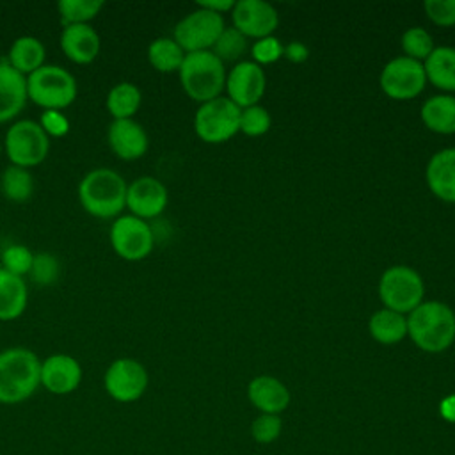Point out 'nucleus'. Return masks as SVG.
I'll list each match as a JSON object with an SVG mask.
<instances>
[{"label":"nucleus","instance_id":"nucleus-10","mask_svg":"<svg viewBox=\"0 0 455 455\" xmlns=\"http://www.w3.org/2000/svg\"><path fill=\"white\" fill-rule=\"evenodd\" d=\"M148 386V370L133 357L114 359L103 373V389L117 403H133L140 400Z\"/></svg>","mask_w":455,"mask_h":455},{"label":"nucleus","instance_id":"nucleus-19","mask_svg":"<svg viewBox=\"0 0 455 455\" xmlns=\"http://www.w3.org/2000/svg\"><path fill=\"white\" fill-rule=\"evenodd\" d=\"M28 103L27 76L11 68L5 60L0 62V124L12 123Z\"/></svg>","mask_w":455,"mask_h":455},{"label":"nucleus","instance_id":"nucleus-5","mask_svg":"<svg viewBox=\"0 0 455 455\" xmlns=\"http://www.w3.org/2000/svg\"><path fill=\"white\" fill-rule=\"evenodd\" d=\"M76 78L62 66L44 64L27 76L28 101L41 110H64L76 100Z\"/></svg>","mask_w":455,"mask_h":455},{"label":"nucleus","instance_id":"nucleus-16","mask_svg":"<svg viewBox=\"0 0 455 455\" xmlns=\"http://www.w3.org/2000/svg\"><path fill=\"white\" fill-rule=\"evenodd\" d=\"M231 18L238 32H242L245 37H256V39L272 36V32L277 28V23H279V16L275 9L270 4L261 0L235 2Z\"/></svg>","mask_w":455,"mask_h":455},{"label":"nucleus","instance_id":"nucleus-6","mask_svg":"<svg viewBox=\"0 0 455 455\" xmlns=\"http://www.w3.org/2000/svg\"><path fill=\"white\" fill-rule=\"evenodd\" d=\"M4 151L11 165L32 169L50 153V137L34 119H16L4 135Z\"/></svg>","mask_w":455,"mask_h":455},{"label":"nucleus","instance_id":"nucleus-31","mask_svg":"<svg viewBox=\"0 0 455 455\" xmlns=\"http://www.w3.org/2000/svg\"><path fill=\"white\" fill-rule=\"evenodd\" d=\"M0 259H2L0 267L4 270L25 279V275L30 274L32 261H34V252L23 243H11L2 251Z\"/></svg>","mask_w":455,"mask_h":455},{"label":"nucleus","instance_id":"nucleus-35","mask_svg":"<svg viewBox=\"0 0 455 455\" xmlns=\"http://www.w3.org/2000/svg\"><path fill=\"white\" fill-rule=\"evenodd\" d=\"M272 124L270 114L267 108L259 105H252L247 108H242L240 114V132L249 137H259L268 132Z\"/></svg>","mask_w":455,"mask_h":455},{"label":"nucleus","instance_id":"nucleus-7","mask_svg":"<svg viewBox=\"0 0 455 455\" xmlns=\"http://www.w3.org/2000/svg\"><path fill=\"white\" fill-rule=\"evenodd\" d=\"M379 295L386 309L411 313L423 302L425 284L419 274L405 265L389 267L379 283Z\"/></svg>","mask_w":455,"mask_h":455},{"label":"nucleus","instance_id":"nucleus-40","mask_svg":"<svg viewBox=\"0 0 455 455\" xmlns=\"http://www.w3.org/2000/svg\"><path fill=\"white\" fill-rule=\"evenodd\" d=\"M284 55L288 57V60H291V62H295V64H300V62H304V60L307 59L309 50H307L302 43L293 41V43H290L288 46H284Z\"/></svg>","mask_w":455,"mask_h":455},{"label":"nucleus","instance_id":"nucleus-18","mask_svg":"<svg viewBox=\"0 0 455 455\" xmlns=\"http://www.w3.org/2000/svg\"><path fill=\"white\" fill-rule=\"evenodd\" d=\"M59 44L64 57L78 66L94 62L101 52V37L91 23L62 27Z\"/></svg>","mask_w":455,"mask_h":455},{"label":"nucleus","instance_id":"nucleus-25","mask_svg":"<svg viewBox=\"0 0 455 455\" xmlns=\"http://www.w3.org/2000/svg\"><path fill=\"white\" fill-rule=\"evenodd\" d=\"M421 121L435 133H455V98L448 94L428 98L421 107Z\"/></svg>","mask_w":455,"mask_h":455},{"label":"nucleus","instance_id":"nucleus-26","mask_svg":"<svg viewBox=\"0 0 455 455\" xmlns=\"http://www.w3.org/2000/svg\"><path fill=\"white\" fill-rule=\"evenodd\" d=\"M425 75L435 87L455 91V48L439 46L425 59Z\"/></svg>","mask_w":455,"mask_h":455},{"label":"nucleus","instance_id":"nucleus-20","mask_svg":"<svg viewBox=\"0 0 455 455\" xmlns=\"http://www.w3.org/2000/svg\"><path fill=\"white\" fill-rule=\"evenodd\" d=\"M249 402L259 411V414H281L290 405L288 387L272 375L254 377L247 386Z\"/></svg>","mask_w":455,"mask_h":455},{"label":"nucleus","instance_id":"nucleus-4","mask_svg":"<svg viewBox=\"0 0 455 455\" xmlns=\"http://www.w3.org/2000/svg\"><path fill=\"white\" fill-rule=\"evenodd\" d=\"M178 75L185 94L197 103L219 98L226 87L224 62L212 50L187 53Z\"/></svg>","mask_w":455,"mask_h":455},{"label":"nucleus","instance_id":"nucleus-23","mask_svg":"<svg viewBox=\"0 0 455 455\" xmlns=\"http://www.w3.org/2000/svg\"><path fill=\"white\" fill-rule=\"evenodd\" d=\"M28 306V284L0 267V322L18 320Z\"/></svg>","mask_w":455,"mask_h":455},{"label":"nucleus","instance_id":"nucleus-42","mask_svg":"<svg viewBox=\"0 0 455 455\" xmlns=\"http://www.w3.org/2000/svg\"><path fill=\"white\" fill-rule=\"evenodd\" d=\"M197 7H203V9H208L212 12H217L222 16V12H228V11H233L235 7V2L233 0H208V2H199Z\"/></svg>","mask_w":455,"mask_h":455},{"label":"nucleus","instance_id":"nucleus-22","mask_svg":"<svg viewBox=\"0 0 455 455\" xmlns=\"http://www.w3.org/2000/svg\"><path fill=\"white\" fill-rule=\"evenodd\" d=\"M5 62L23 76H28L46 64V46L36 36H20L11 43Z\"/></svg>","mask_w":455,"mask_h":455},{"label":"nucleus","instance_id":"nucleus-15","mask_svg":"<svg viewBox=\"0 0 455 455\" xmlns=\"http://www.w3.org/2000/svg\"><path fill=\"white\" fill-rule=\"evenodd\" d=\"M265 85L267 80L263 69L251 60H242L235 64V68L226 76V89L229 100L240 108L258 105L265 92Z\"/></svg>","mask_w":455,"mask_h":455},{"label":"nucleus","instance_id":"nucleus-17","mask_svg":"<svg viewBox=\"0 0 455 455\" xmlns=\"http://www.w3.org/2000/svg\"><path fill=\"white\" fill-rule=\"evenodd\" d=\"M107 144L119 160L133 162L146 155L149 137L135 119H112L107 128Z\"/></svg>","mask_w":455,"mask_h":455},{"label":"nucleus","instance_id":"nucleus-1","mask_svg":"<svg viewBox=\"0 0 455 455\" xmlns=\"http://www.w3.org/2000/svg\"><path fill=\"white\" fill-rule=\"evenodd\" d=\"M126 180L110 167H94L84 174L76 196L80 206L96 219H117L126 210Z\"/></svg>","mask_w":455,"mask_h":455},{"label":"nucleus","instance_id":"nucleus-41","mask_svg":"<svg viewBox=\"0 0 455 455\" xmlns=\"http://www.w3.org/2000/svg\"><path fill=\"white\" fill-rule=\"evenodd\" d=\"M439 414L444 421L455 425V393L444 396L439 403Z\"/></svg>","mask_w":455,"mask_h":455},{"label":"nucleus","instance_id":"nucleus-39","mask_svg":"<svg viewBox=\"0 0 455 455\" xmlns=\"http://www.w3.org/2000/svg\"><path fill=\"white\" fill-rule=\"evenodd\" d=\"M425 12L439 27L455 25V0H427Z\"/></svg>","mask_w":455,"mask_h":455},{"label":"nucleus","instance_id":"nucleus-29","mask_svg":"<svg viewBox=\"0 0 455 455\" xmlns=\"http://www.w3.org/2000/svg\"><path fill=\"white\" fill-rule=\"evenodd\" d=\"M0 187L11 203H25L34 194V176L30 169L9 164L0 176Z\"/></svg>","mask_w":455,"mask_h":455},{"label":"nucleus","instance_id":"nucleus-27","mask_svg":"<svg viewBox=\"0 0 455 455\" xmlns=\"http://www.w3.org/2000/svg\"><path fill=\"white\" fill-rule=\"evenodd\" d=\"M370 334L382 345H395L407 336V318L391 309H380L371 315L368 323Z\"/></svg>","mask_w":455,"mask_h":455},{"label":"nucleus","instance_id":"nucleus-38","mask_svg":"<svg viewBox=\"0 0 455 455\" xmlns=\"http://www.w3.org/2000/svg\"><path fill=\"white\" fill-rule=\"evenodd\" d=\"M39 126L43 128V132L52 139H62L69 133L71 130V123L68 119V116L60 110H43L41 117H39Z\"/></svg>","mask_w":455,"mask_h":455},{"label":"nucleus","instance_id":"nucleus-14","mask_svg":"<svg viewBox=\"0 0 455 455\" xmlns=\"http://www.w3.org/2000/svg\"><path fill=\"white\" fill-rule=\"evenodd\" d=\"M169 203L167 187L153 176H139L128 183L126 210L142 220L158 217Z\"/></svg>","mask_w":455,"mask_h":455},{"label":"nucleus","instance_id":"nucleus-12","mask_svg":"<svg viewBox=\"0 0 455 455\" xmlns=\"http://www.w3.org/2000/svg\"><path fill=\"white\" fill-rule=\"evenodd\" d=\"M427 75L419 60L396 57L380 73V87L393 100H412L425 89Z\"/></svg>","mask_w":455,"mask_h":455},{"label":"nucleus","instance_id":"nucleus-33","mask_svg":"<svg viewBox=\"0 0 455 455\" xmlns=\"http://www.w3.org/2000/svg\"><path fill=\"white\" fill-rule=\"evenodd\" d=\"M30 279L39 286H52L60 275V263L52 252H34Z\"/></svg>","mask_w":455,"mask_h":455},{"label":"nucleus","instance_id":"nucleus-24","mask_svg":"<svg viewBox=\"0 0 455 455\" xmlns=\"http://www.w3.org/2000/svg\"><path fill=\"white\" fill-rule=\"evenodd\" d=\"M142 105V91L133 82L114 84L105 98V108L112 119H133Z\"/></svg>","mask_w":455,"mask_h":455},{"label":"nucleus","instance_id":"nucleus-36","mask_svg":"<svg viewBox=\"0 0 455 455\" xmlns=\"http://www.w3.org/2000/svg\"><path fill=\"white\" fill-rule=\"evenodd\" d=\"M283 432V419L277 414H258L251 423V435L258 444H272Z\"/></svg>","mask_w":455,"mask_h":455},{"label":"nucleus","instance_id":"nucleus-2","mask_svg":"<svg viewBox=\"0 0 455 455\" xmlns=\"http://www.w3.org/2000/svg\"><path fill=\"white\" fill-rule=\"evenodd\" d=\"M41 387V357L27 347L0 350V403L18 405Z\"/></svg>","mask_w":455,"mask_h":455},{"label":"nucleus","instance_id":"nucleus-32","mask_svg":"<svg viewBox=\"0 0 455 455\" xmlns=\"http://www.w3.org/2000/svg\"><path fill=\"white\" fill-rule=\"evenodd\" d=\"M247 50V37L238 32L235 27L224 28L222 34L219 36L217 43L213 44L212 52L222 60V62H231L236 60L238 57L243 55Z\"/></svg>","mask_w":455,"mask_h":455},{"label":"nucleus","instance_id":"nucleus-21","mask_svg":"<svg viewBox=\"0 0 455 455\" xmlns=\"http://www.w3.org/2000/svg\"><path fill=\"white\" fill-rule=\"evenodd\" d=\"M427 185L439 199L455 203V149L437 151L427 164Z\"/></svg>","mask_w":455,"mask_h":455},{"label":"nucleus","instance_id":"nucleus-34","mask_svg":"<svg viewBox=\"0 0 455 455\" xmlns=\"http://www.w3.org/2000/svg\"><path fill=\"white\" fill-rule=\"evenodd\" d=\"M402 48H403V52L407 53L409 59H414V60L421 62L432 53L434 41H432L430 34L425 28L412 27V28L403 32Z\"/></svg>","mask_w":455,"mask_h":455},{"label":"nucleus","instance_id":"nucleus-37","mask_svg":"<svg viewBox=\"0 0 455 455\" xmlns=\"http://www.w3.org/2000/svg\"><path fill=\"white\" fill-rule=\"evenodd\" d=\"M251 53L254 57V62L259 66V64H272L275 60H279L283 55H284V46L281 44V41L274 36H268V37H263V39H258L252 48H251Z\"/></svg>","mask_w":455,"mask_h":455},{"label":"nucleus","instance_id":"nucleus-28","mask_svg":"<svg viewBox=\"0 0 455 455\" xmlns=\"http://www.w3.org/2000/svg\"><path fill=\"white\" fill-rule=\"evenodd\" d=\"M185 55L187 53L172 37H156L148 46V60L158 73L180 71Z\"/></svg>","mask_w":455,"mask_h":455},{"label":"nucleus","instance_id":"nucleus-11","mask_svg":"<svg viewBox=\"0 0 455 455\" xmlns=\"http://www.w3.org/2000/svg\"><path fill=\"white\" fill-rule=\"evenodd\" d=\"M224 28L226 27L220 14L197 7L176 23L172 39L185 53L208 52L213 48Z\"/></svg>","mask_w":455,"mask_h":455},{"label":"nucleus","instance_id":"nucleus-13","mask_svg":"<svg viewBox=\"0 0 455 455\" xmlns=\"http://www.w3.org/2000/svg\"><path fill=\"white\" fill-rule=\"evenodd\" d=\"M82 379L84 368L71 354L55 352L41 359V387L50 395H71L80 387Z\"/></svg>","mask_w":455,"mask_h":455},{"label":"nucleus","instance_id":"nucleus-8","mask_svg":"<svg viewBox=\"0 0 455 455\" xmlns=\"http://www.w3.org/2000/svg\"><path fill=\"white\" fill-rule=\"evenodd\" d=\"M242 108L229 98L219 96L201 103L194 116L196 135L208 144H220L240 132Z\"/></svg>","mask_w":455,"mask_h":455},{"label":"nucleus","instance_id":"nucleus-9","mask_svg":"<svg viewBox=\"0 0 455 455\" xmlns=\"http://www.w3.org/2000/svg\"><path fill=\"white\" fill-rule=\"evenodd\" d=\"M108 242L114 252L124 261H142L155 247V233L148 220L123 213L112 220Z\"/></svg>","mask_w":455,"mask_h":455},{"label":"nucleus","instance_id":"nucleus-3","mask_svg":"<svg viewBox=\"0 0 455 455\" xmlns=\"http://www.w3.org/2000/svg\"><path fill=\"white\" fill-rule=\"evenodd\" d=\"M407 334L425 352H443L455 341V313L443 302H421L407 316Z\"/></svg>","mask_w":455,"mask_h":455},{"label":"nucleus","instance_id":"nucleus-30","mask_svg":"<svg viewBox=\"0 0 455 455\" xmlns=\"http://www.w3.org/2000/svg\"><path fill=\"white\" fill-rule=\"evenodd\" d=\"M101 0H59L57 12L62 27L91 23L103 9Z\"/></svg>","mask_w":455,"mask_h":455}]
</instances>
